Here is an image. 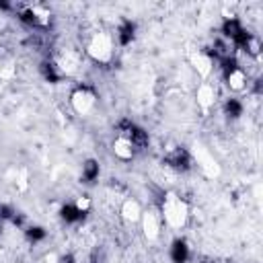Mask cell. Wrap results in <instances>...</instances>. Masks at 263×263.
Returning <instances> with one entry per match:
<instances>
[{
	"instance_id": "cell-1",
	"label": "cell",
	"mask_w": 263,
	"mask_h": 263,
	"mask_svg": "<svg viewBox=\"0 0 263 263\" xmlns=\"http://www.w3.org/2000/svg\"><path fill=\"white\" fill-rule=\"evenodd\" d=\"M185 218H187V205L181 197L177 195H166L162 199V220L173 226V228H179L185 224Z\"/></svg>"
},
{
	"instance_id": "cell-2",
	"label": "cell",
	"mask_w": 263,
	"mask_h": 263,
	"mask_svg": "<svg viewBox=\"0 0 263 263\" xmlns=\"http://www.w3.org/2000/svg\"><path fill=\"white\" fill-rule=\"evenodd\" d=\"M86 51L90 53L92 60H97V62H101V64L109 62L111 55H113V43H111V37L105 35V33H95V35L90 37L88 45H86Z\"/></svg>"
},
{
	"instance_id": "cell-3",
	"label": "cell",
	"mask_w": 263,
	"mask_h": 263,
	"mask_svg": "<svg viewBox=\"0 0 263 263\" xmlns=\"http://www.w3.org/2000/svg\"><path fill=\"white\" fill-rule=\"evenodd\" d=\"M95 103H97V95H95V90H92L90 86H86V84L74 88L72 95H70V105H72V109H74L76 113H80V115H86V113L95 107Z\"/></svg>"
},
{
	"instance_id": "cell-4",
	"label": "cell",
	"mask_w": 263,
	"mask_h": 263,
	"mask_svg": "<svg viewBox=\"0 0 263 263\" xmlns=\"http://www.w3.org/2000/svg\"><path fill=\"white\" fill-rule=\"evenodd\" d=\"M166 166H171L173 171H179V173H185L191 168V156L185 148L177 146V148H171L166 154H164V160H162Z\"/></svg>"
},
{
	"instance_id": "cell-5",
	"label": "cell",
	"mask_w": 263,
	"mask_h": 263,
	"mask_svg": "<svg viewBox=\"0 0 263 263\" xmlns=\"http://www.w3.org/2000/svg\"><path fill=\"white\" fill-rule=\"evenodd\" d=\"M136 146L127 140V138H123V136H117L115 138V142H113V154L119 158V160H123V162H127V160H132L134 156H136Z\"/></svg>"
},
{
	"instance_id": "cell-6",
	"label": "cell",
	"mask_w": 263,
	"mask_h": 263,
	"mask_svg": "<svg viewBox=\"0 0 263 263\" xmlns=\"http://www.w3.org/2000/svg\"><path fill=\"white\" fill-rule=\"evenodd\" d=\"M242 33H245V27H242V23H240L236 16H228V18L222 23V37H224V39L236 43V39H238Z\"/></svg>"
},
{
	"instance_id": "cell-7",
	"label": "cell",
	"mask_w": 263,
	"mask_h": 263,
	"mask_svg": "<svg viewBox=\"0 0 263 263\" xmlns=\"http://www.w3.org/2000/svg\"><path fill=\"white\" fill-rule=\"evenodd\" d=\"M39 72H41V76H43L47 82H60L62 76H64L62 66H58L53 60H45V62H41Z\"/></svg>"
},
{
	"instance_id": "cell-8",
	"label": "cell",
	"mask_w": 263,
	"mask_h": 263,
	"mask_svg": "<svg viewBox=\"0 0 263 263\" xmlns=\"http://www.w3.org/2000/svg\"><path fill=\"white\" fill-rule=\"evenodd\" d=\"M115 37H117V43H119V45H129V43L134 41V37H136V25H134L132 21H123V23L119 25Z\"/></svg>"
},
{
	"instance_id": "cell-9",
	"label": "cell",
	"mask_w": 263,
	"mask_h": 263,
	"mask_svg": "<svg viewBox=\"0 0 263 263\" xmlns=\"http://www.w3.org/2000/svg\"><path fill=\"white\" fill-rule=\"evenodd\" d=\"M84 216H86V214H82L74 203H66V205L60 208V218H62L66 224H78V222L84 220Z\"/></svg>"
},
{
	"instance_id": "cell-10",
	"label": "cell",
	"mask_w": 263,
	"mask_h": 263,
	"mask_svg": "<svg viewBox=\"0 0 263 263\" xmlns=\"http://www.w3.org/2000/svg\"><path fill=\"white\" fill-rule=\"evenodd\" d=\"M171 259H173V263H187V259H189V247H187L185 240L177 238L171 245Z\"/></svg>"
},
{
	"instance_id": "cell-11",
	"label": "cell",
	"mask_w": 263,
	"mask_h": 263,
	"mask_svg": "<svg viewBox=\"0 0 263 263\" xmlns=\"http://www.w3.org/2000/svg\"><path fill=\"white\" fill-rule=\"evenodd\" d=\"M97 179H99V162L90 158V160H86L82 164V181L84 183H92Z\"/></svg>"
},
{
	"instance_id": "cell-12",
	"label": "cell",
	"mask_w": 263,
	"mask_h": 263,
	"mask_svg": "<svg viewBox=\"0 0 263 263\" xmlns=\"http://www.w3.org/2000/svg\"><path fill=\"white\" fill-rule=\"evenodd\" d=\"M224 113L230 117V119H238L242 115V103L238 99H228L224 103Z\"/></svg>"
},
{
	"instance_id": "cell-13",
	"label": "cell",
	"mask_w": 263,
	"mask_h": 263,
	"mask_svg": "<svg viewBox=\"0 0 263 263\" xmlns=\"http://www.w3.org/2000/svg\"><path fill=\"white\" fill-rule=\"evenodd\" d=\"M47 234H45V230L41 228V226H31L29 230H27V238L31 240V242H39V240H43Z\"/></svg>"
},
{
	"instance_id": "cell-14",
	"label": "cell",
	"mask_w": 263,
	"mask_h": 263,
	"mask_svg": "<svg viewBox=\"0 0 263 263\" xmlns=\"http://www.w3.org/2000/svg\"><path fill=\"white\" fill-rule=\"evenodd\" d=\"M74 205H76L82 214H88V210H90V199H88V197H78V199L74 201Z\"/></svg>"
},
{
	"instance_id": "cell-15",
	"label": "cell",
	"mask_w": 263,
	"mask_h": 263,
	"mask_svg": "<svg viewBox=\"0 0 263 263\" xmlns=\"http://www.w3.org/2000/svg\"><path fill=\"white\" fill-rule=\"evenodd\" d=\"M90 263H105V251H103L101 247L92 249V253H90Z\"/></svg>"
},
{
	"instance_id": "cell-16",
	"label": "cell",
	"mask_w": 263,
	"mask_h": 263,
	"mask_svg": "<svg viewBox=\"0 0 263 263\" xmlns=\"http://www.w3.org/2000/svg\"><path fill=\"white\" fill-rule=\"evenodd\" d=\"M60 263H76V261H74V257L66 255V257H62V259H60Z\"/></svg>"
}]
</instances>
